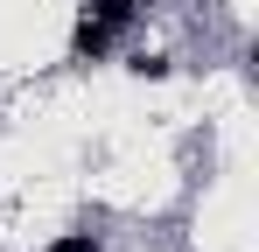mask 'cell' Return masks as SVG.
Instances as JSON below:
<instances>
[{"mask_svg": "<svg viewBox=\"0 0 259 252\" xmlns=\"http://www.w3.org/2000/svg\"><path fill=\"white\" fill-rule=\"evenodd\" d=\"M42 252H105V245H98V231H63V238H49Z\"/></svg>", "mask_w": 259, "mask_h": 252, "instance_id": "6da1fadb", "label": "cell"}, {"mask_svg": "<svg viewBox=\"0 0 259 252\" xmlns=\"http://www.w3.org/2000/svg\"><path fill=\"white\" fill-rule=\"evenodd\" d=\"M126 70H133V77H168V56H133Z\"/></svg>", "mask_w": 259, "mask_h": 252, "instance_id": "7a4b0ae2", "label": "cell"}]
</instances>
